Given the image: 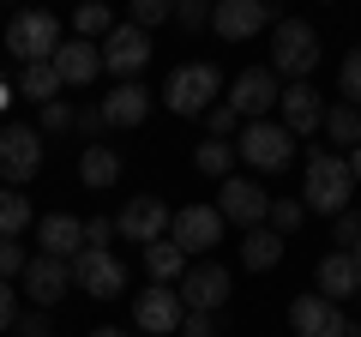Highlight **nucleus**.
I'll return each mask as SVG.
<instances>
[{
  "instance_id": "2eb2a0df",
  "label": "nucleus",
  "mask_w": 361,
  "mask_h": 337,
  "mask_svg": "<svg viewBox=\"0 0 361 337\" xmlns=\"http://www.w3.org/2000/svg\"><path fill=\"white\" fill-rule=\"evenodd\" d=\"M169 223H175V211H169L163 199H151V193L115 211V235H127V241H163Z\"/></svg>"
},
{
  "instance_id": "5701e85b",
  "label": "nucleus",
  "mask_w": 361,
  "mask_h": 337,
  "mask_svg": "<svg viewBox=\"0 0 361 337\" xmlns=\"http://www.w3.org/2000/svg\"><path fill=\"white\" fill-rule=\"evenodd\" d=\"M78 181L97 187V193H109V187L121 181V157H115V145H85V157H78Z\"/></svg>"
},
{
  "instance_id": "412c9836",
  "label": "nucleus",
  "mask_w": 361,
  "mask_h": 337,
  "mask_svg": "<svg viewBox=\"0 0 361 337\" xmlns=\"http://www.w3.org/2000/svg\"><path fill=\"white\" fill-rule=\"evenodd\" d=\"M54 73H61V85H90V78L103 73V49H97V42H61V49H54Z\"/></svg>"
},
{
  "instance_id": "c9c22d12",
  "label": "nucleus",
  "mask_w": 361,
  "mask_h": 337,
  "mask_svg": "<svg viewBox=\"0 0 361 337\" xmlns=\"http://www.w3.org/2000/svg\"><path fill=\"white\" fill-rule=\"evenodd\" d=\"M175 25H180V30L211 25V0H175Z\"/></svg>"
},
{
  "instance_id": "2f4dec72",
  "label": "nucleus",
  "mask_w": 361,
  "mask_h": 337,
  "mask_svg": "<svg viewBox=\"0 0 361 337\" xmlns=\"http://www.w3.org/2000/svg\"><path fill=\"white\" fill-rule=\"evenodd\" d=\"M78 127V109L66 103V97H54V103H42V133H73Z\"/></svg>"
},
{
  "instance_id": "58836bf2",
  "label": "nucleus",
  "mask_w": 361,
  "mask_h": 337,
  "mask_svg": "<svg viewBox=\"0 0 361 337\" xmlns=\"http://www.w3.org/2000/svg\"><path fill=\"white\" fill-rule=\"evenodd\" d=\"M180 337H217V313H180Z\"/></svg>"
},
{
  "instance_id": "f704fd0d",
  "label": "nucleus",
  "mask_w": 361,
  "mask_h": 337,
  "mask_svg": "<svg viewBox=\"0 0 361 337\" xmlns=\"http://www.w3.org/2000/svg\"><path fill=\"white\" fill-rule=\"evenodd\" d=\"M337 85H343V97L361 109V49H349V54H343V73H337Z\"/></svg>"
},
{
  "instance_id": "20e7f679",
  "label": "nucleus",
  "mask_w": 361,
  "mask_h": 337,
  "mask_svg": "<svg viewBox=\"0 0 361 337\" xmlns=\"http://www.w3.org/2000/svg\"><path fill=\"white\" fill-rule=\"evenodd\" d=\"M217 91H223V73L211 61H193V66H175V73H169L163 103L175 109V115H205V109L217 103Z\"/></svg>"
},
{
  "instance_id": "9d476101",
  "label": "nucleus",
  "mask_w": 361,
  "mask_h": 337,
  "mask_svg": "<svg viewBox=\"0 0 361 337\" xmlns=\"http://www.w3.org/2000/svg\"><path fill=\"white\" fill-rule=\"evenodd\" d=\"M217 211H223V223L259 229V223H265V211H271V193H265L259 181H247V175H229V181L217 187Z\"/></svg>"
},
{
  "instance_id": "cd10ccee",
  "label": "nucleus",
  "mask_w": 361,
  "mask_h": 337,
  "mask_svg": "<svg viewBox=\"0 0 361 337\" xmlns=\"http://www.w3.org/2000/svg\"><path fill=\"white\" fill-rule=\"evenodd\" d=\"M325 133H331L337 145H349V151H355V145H361V109H355V103L325 109Z\"/></svg>"
},
{
  "instance_id": "4be33fe9",
  "label": "nucleus",
  "mask_w": 361,
  "mask_h": 337,
  "mask_svg": "<svg viewBox=\"0 0 361 337\" xmlns=\"http://www.w3.org/2000/svg\"><path fill=\"white\" fill-rule=\"evenodd\" d=\"M145 115H151V91H145L139 78H121L115 91L103 97V121L109 127H139Z\"/></svg>"
},
{
  "instance_id": "f03ea898",
  "label": "nucleus",
  "mask_w": 361,
  "mask_h": 337,
  "mask_svg": "<svg viewBox=\"0 0 361 337\" xmlns=\"http://www.w3.org/2000/svg\"><path fill=\"white\" fill-rule=\"evenodd\" d=\"M235 151L247 157L253 168H265V175H277V168H289L295 163V133L283 127V121H247L241 133H235Z\"/></svg>"
},
{
  "instance_id": "aec40b11",
  "label": "nucleus",
  "mask_w": 361,
  "mask_h": 337,
  "mask_svg": "<svg viewBox=\"0 0 361 337\" xmlns=\"http://www.w3.org/2000/svg\"><path fill=\"white\" fill-rule=\"evenodd\" d=\"M313 277H319V295H325V301H349V295H361V265H355V253H349V247L325 253Z\"/></svg>"
},
{
  "instance_id": "f8f14e48",
  "label": "nucleus",
  "mask_w": 361,
  "mask_h": 337,
  "mask_svg": "<svg viewBox=\"0 0 361 337\" xmlns=\"http://www.w3.org/2000/svg\"><path fill=\"white\" fill-rule=\"evenodd\" d=\"M175 295H180L187 313H217L223 301H229V271H223V265H193V271H180Z\"/></svg>"
},
{
  "instance_id": "c03bdc74",
  "label": "nucleus",
  "mask_w": 361,
  "mask_h": 337,
  "mask_svg": "<svg viewBox=\"0 0 361 337\" xmlns=\"http://www.w3.org/2000/svg\"><path fill=\"white\" fill-rule=\"evenodd\" d=\"M349 175H355V187H361V145L349 151Z\"/></svg>"
},
{
  "instance_id": "0eeeda50",
  "label": "nucleus",
  "mask_w": 361,
  "mask_h": 337,
  "mask_svg": "<svg viewBox=\"0 0 361 337\" xmlns=\"http://www.w3.org/2000/svg\"><path fill=\"white\" fill-rule=\"evenodd\" d=\"M73 283L85 289V295H97V301H115L121 289H127V265H121L109 247H85L73 259Z\"/></svg>"
},
{
  "instance_id": "a18cd8bd",
  "label": "nucleus",
  "mask_w": 361,
  "mask_h": 337,
  "mask_svg": "<svg viewBox=\"0 0 361 337\" xmlns=\"http://www.w3.org/2000/svg\"><path fill=\"white\" fill-rule=\"evenodd\" d=\"M90 337H127V331H115V325H103V331H90Z\"/></svg>"
},
{
  "instance_id": "a19ab883",
  "label": "nucleus",
  "mask_w": 361,
  "mask_h": 337,
  "mask_svg": "<svg viewBox=\"0 0 361 337\" xmlns=\"http://www.w3.org/2000/svg\"><path fill=\"white\" fill-rule=\"evenodd\" d=\"M78 133H85V145H97V139H103V133H109V121H103V103H97V109H85V115H78Z\"/></svg>"
},
{
  "instance_id": "49530a36",
  "label": "nucleus",
  "mask_w": 361,
  "mask_h": 337,
  "mask_svg": "<svg viewBox=\"0 0 361 337\" xmlns=\"http://www.w3.org/2000/svg\"><path fill=\"white\" fill-rule=\"evenodd\" d=\"M349 253H355V265H361V235H355V241H349Z\"/></svg>"
},
{
  "instance_id": "de8ad7c7",
  "label": "nucleus",
  "mask_w": 361,
  "mask_h": 337,
  "mask_svg": "<svg viewBox=\"0 0 361 337\" xmlns=\"http://www.w3.org/2000/svg\"><path fill=\"white\" fill-rule=\"evenodd\" d=\"M265 6H271V0H265Z\"/></svg>"
},
{
  "instance_id": "6ab92c4d",
  "label": "nucleus",
  "mask_w": 361,
  "mask_h": 337,
  "mask_svg": "<svg viewBox=\"0 0 361 337\" xmlns=\"http://www.w3.org/2000/svg\"><path fill=\"white\" fill-rule=\"evenodd\" d=\"M37 247L49 253V259H66V265H73L78 253H85V223L66 217V211H54V217L37 223Z\"/></svg>"
},
{
  "instance_id": "c756f323",
  "label": "nucleus",
  "mask_w": 361,
  "mask_h": 337,
  "mask_svg": "<svg viewBox=\"0 0 361 337\" xmlns=\"http://www.w3.org/2000/svg\"><path fill=\"white\" fill-rule=\"evenodd\" d=\"M301 217H307V205H301V199H271V211H265V229H277V235H295V229H301Z\"/></svg>"
},
{
  "instance_id": "e433bc0d",
  "label": "nucleus",
  "mask_w": 361,
  "mask_h": 337,
  "mask_svg": "<svg viewBox=\"0 0 361 337\" xmlns=\"http://www.w3.org/2000/svg\"><path fill=\"white\" fill-rule=\"evenodd\" d=\"M25 247H18V241H0V277H6V283H13V277H25Z\"/></svg>"
},
{
  "instance_id": "b1692460",
  "label": "nucleus",
  "mask_w": 361,
  "mask_h": 337,
  "mask_svg": "<svg viewBox=\"0 0 361 337\" xmlns=\"http://www.w3.org/2000/svg\"><path fill=\"white\" fill-rule=\"evenodd\" d=\"M277 259H283V235L265 229V223L247 229V241H241V265H247V271H271Z\"/></svg>"
},
{
  "instance_id": "ea45409f",
  "label": "nucleus",
  "mask_w": 361,
  "mask_h": 337,
  "mask_svg": "<svg viewBox=\"0 0 361 337\" xmlns=\"http://www.w3.org/2000/svg\"><path fill=\"white\" fill-rule=\"evenodd\" d=\"M13 331H18V337H49V307H37V313H18V319H13Z\"/></svg>"
},
{
  "instance_id": "a878e982",
  "label": "nucleus",
  "mask_w": 361,
  "mask_h": 337,
  "mask_svg": "<svg viewBox=\"0 0 361 337\" xmlns=\"http://www.w3.org/2000/svg\"><path fill=\"white\" fill-rule=\"evenodd\" d=\"M30 229V199L18 187H0V241H18Z\"/></svg>"
},
{
  "instance_id": "4468645a",
  "label": "nucleus",
  "mask_w": 361,
  "mask_h": 337,
  "mask_svg": "<svg viewBox=\"0 0 361 337\" xmlns=\"http://www.w3.org/2000/svg\"><path fill=\"white\" fill-rule=\"evenodd\" d=\"M211 25H217V37L247 42L259 30H271V6L265 0H211Z\"/></svg>"
},
{
  "instance_id": "79ce46f5",
  "label": "nucleus",
  "mask_w": 361,
  "mask_h": 337,
  "mask_svg": "<svg viewBox=\"0 0 361 337\" xmlns=\"http://www.w3.org/2000/svg\"><path fill=\"white\" fill-rule=\"evenodd\" d=\"M115 241V217H90L85 223V247H109Z\"/></svg>"
},
{
  "instance_id": "c85d7f7f",
  "label": "nucleus",
  "mask_w": 361,
  "mask_h": 337,
  "mask_svg": "<svg viewBox=\"0 0 361 337\" xmlns=\"http://www.w3.org/2000/svg\"><path fill=\"white\" fill-rule=\"evenodd\" d=\"M73 30H78V37H109V30H115V13H109V6H103V0H85V6H78V13H73Z\"/></svg>"
},
{
  "instance_id": "37998d69",
  "label": "nucleus",
  "mask_w": 361,
  "mask_h": 337,
  "mask_svg": "<svg viewBox=\"0 0 361 337\" xmlns=\"http://www.w3.org/2000/svg\"><path fill=\"white\" fill-rule=\"evenodd\" d=\"M13 319H18V289L0 277V331H13Z\"/></svg>"
},
{
  "instance_id": "6e6552de",
  "label": "nucleus",
  "mask_w": 361,
  "mask_h": 337,
  "mask_svg": "<svg viewBox=\"0 0 361 337\" xmlns=\"http://www.w3.org/2000/svg\"><path fill=\"white\" fill-rule=\"evenodd\" d=\"M42 168V139H37V127H0V181L6 187H25L30 175Z\"/></svg>"
},
{
  "instance_id": "dca6fc26",
  "label": "nucleus",
  "mask_w": 361,
  "mask_h": 337,
  "mask_svg": "<svg viewBox=\"0 0 361 337\" xmlns=\"http://www.w3.org/2000/svg\"><path fill=\"white\" fill-rule=\"evenodd\" d=\"M180 295L169 283H157V289H145L139 301H133V325H139L145 337H169V331H180Z\"/></svg>"
},
{
  "instance_id": "7c9ffc66",
  "label": "nucleus",
  "mask_w": 361,
  "mask_h": 337,
  "mask_svg": "<svg viewBox=\"0 0 361 337\" xmlns=\"http://www.w3.org/2000/svg\"><path fill=\"white\" fill-rule=\"evenodd\" d=\"M229 157H235V145H223V139H205L199 145V175H217V181H229Z\"/></svg>"
},
{
  "instance_id": "72a5a7b5",
  "label": "nucleus",
  "mask_w": 361,
  "mask_h": 337,
  "mask_svg": "<svg viewBox=\"0 0 361 337\" xmlns=\"http://www.w3.org/2000/svg\"><path fill=\"white\" fill-rule=\"evenodd\" d=\"M205 127H211V139H229V133H241V115H235L229 103H211L205 109Z\"/></svg>"
},
{
  "instance_id": "423d86ee",
  "label": "nucleus",
  "mask_w": 361,
  "mask_h": 337,
  "mask_svg": "<svg viewBox=\"0 0 361 337\" xmlns=\"http://www.w3.org/2000/svg\"><path fill=\"white\" fill-rule=\"evenodd\" d=\"M289 331H295V337H361V325L343 319L337 301H325L319 289H313V295H295V301H289Z\"/></svg>"
},
{
  "instance_id": "f3484780",
  "label": "nucleus",
  "mask_w": 361,
  "mask_h": 337,
  "mask_svg": "<svg viewBox=\"0 0 361 337\" xmlns=\"http://www.w3.org/2000/svg\"><path fill=\"white\" fill-rule=\"evenodd\" d=\"M277 115H283V127L295 133V139H307V133L325 127V103H319V91H313L307 78H301V85H283V97H277Z\"/></svg>"
},
{
  "instance_id": "1a4fd4ad",
  "label": "nucleus",
  "mask_w": 361,
  "mask_h": 337,
  "mask_svg": "<svg viewBox=\"0 0 361 337\" xmlns=\"http://www.w3.org/2000/svg\"><path fill=\"white\" fill-rule=\"evenodd\" d=\"M277 97H283V85H277L271 66H247V73L229 85V109H235L241 121H265L271 109H277Z\"/></svg>"
},
{
  "instance_id": "a211bd4d",
  "label": "nucleus",
  "mask_w": 361,
  "mask_h": 337,
  "mask_svg": "<svg viewBox=\"0 0 361 337\" xmlns=\"http://www.w3.org/2000/svg\"><path fill=\"white\" fill-rule=\"evenodd\" d=\"M18 283H25V295L37 301V307H54V301L73 289V265H66V259H49V253H37V259L25 265V277H18Z\"/></svg>"
},
{
  "instance_id": "bb28decb",
  "label": "nucleus",
  "mask_w": 361,
  "mask_h": 337,
  "mask_svg": "<svg viewBox=\"0 0 361 337\" xmlns=\"http://www.w3.org/2000/svg\"><path fill=\"white\" fill-rule=\"evenodd\" d=\"M18 91H25V97H42V103H54L66 85H61V73H54L49 61H30L25 73H18Z\"/></svg>"
},
{
  "instance_id": "39448f33",
  "label": "nucleus",
  "mask_w": 361,
  "mask_h": 337,
  "mask_svg": "<svg viewBox=\"0 0 361 337\" xmlns=\"http://www.w3.org/2000/svg\"><path fill=\"white\" fill-rule=\"evenodd\" d=\"M54 49H61V18L54 13H18L13 25H6V54H13V61H54Z\"/></svg>"
},
{
  "instance_id": "393cba45",
  "label": "nucleus",
  "mask_w": 361,
  "mask_h": 337,
  "mask_svg": "<svg viewBox=\"0 0 361 337\" xmlns=\"http://www.w3.org/2000/svg\"><path fill=\"white\" fill-rule=\"evenodd\" d=\"M145 271H151L157 283H175V277L187 271V247L169 241V235H163V241H145Z\"/></svg>"
},
{
  "instance_id": "f257e3e1",
  "label": "nucleus",
  "mask_w": 361,
  "mask_h": 337,
  "mask_svg": "<svg viewBox=\"0 0 361 337\" xmlns=\"http://www.w3.org/2000/svg\"><path fill=\"white\" fill-rule=\"evenodd\" d=\"M349 199H355V175H349V157L313 151V157H307V181H301V205L319 211V217H337V211H349Z\"/></svg>"
},
{
  "instance_id": "4c0bfd02",
  "label": "nucleus",
  "mask_w": 361,
  "mask_h": 337,
  "mask_svg": "<svg viewBox=\"0 0 361 337\" xmlns=\"http://www.w3.org/2000/svg\"><path fill=\"white\" fill-rule=\"evenodd\" d=\"M355 235H361V211L349 205V211H337V217H331V241H343V247H349Z\"/></svg>"
},
{
  "instance_id": "9b49d317",
  "label": "nucleus",
  "mask_w": 361,
  "mask_h": 337,
  "mask_svg": "<svg viewBox=\"0 0 361 337\" xmlns=\"http://www.w3.org/2000/svg\"><path fill=\"white\" fill-rule=\"evenodd\" d=\"M169 241H180L187 253H211L223 241V211L217 205H180L169 223Z\"/></svg>"
},
{
  "instance_id": "473e14b6",
  "label": "nucleus",
  "mask_w": 361,
  "mask_h": 337,
  "mask_svg": "<svg viewBox=\"0 0 361 337\" xmlns=\"http://www.w3.org/2000/svg\"><path fill=\"white\" fill-rule=\"evenodd\" d=\"M163 18H175V0H133V25L139 30L163 25Z\"/></svg>"
},
{
  "instance_id": "7ed1b4c3",
  "label": "nucleus",
  "mask_w": 361,
  "mask_h": 337,
  "mask_svg": "<svg viewBox=\"0 0 361 337\" xmlns=\"http://www.w3.org/2000/svg\"><path fill=\"white\" fill-rule=\"evenodd\" d=\"M313 66H319V37H313V25L307 18H283L277 37H271V73L289 78V85H301Z\"/></svg>"
},
{
  "instance_id": "ddd939ff",
  "label": "nucleus",
  "mask_w": 361,
  "mask_h": 337,
  "mask_svg": "<svg viewBox=\"0 0 361 337\" xmlns=\"http://www.w3.org/2000/svg\"><path fill=\"white\" fill-rule=\"evenodd\" d=\"M151 61V30H139L127 18V25H115L103 37V66L109 73H121V78H139V66Z\"/></svg>"
}]
</instances>
